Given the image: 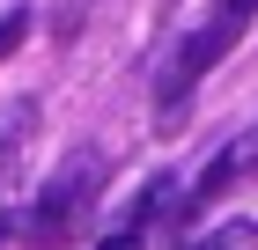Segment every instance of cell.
I'll list each match as a JSON object with an SVG mask.
<instances>
[{
	"label": "cell",
	"instance_id": "cell-1",
	"mask_svg": "<svg viewBox=\"0 0 258 250\" xmlns=\"http://www.w3.org/2000/svg\"><path fill=\"white\" fill-rule=\"evenodd\" d=\"M96 192H103V154H89V147L67 154L59 170H52V184L15 213V235H22V243H37V250L81 235V213H89V199H96Z\"/></svg>",
	"mask_w": 258,
	"mask_h": 250
},
{
	"label": "cell",
	"instance_id": "cell-2",
	"mask_svg": "<svg viewBox=\"0 0 258 250\" xmlns=\"http://www.w3.org/2000/svg\"><path fill=\"white\" fill-rule=\"evenodd\" d=\"M243 22H251V8H243V0H229V8H221V15L207 22V30H192V37H184L177 52H170V66H162V81H155L162 125H177V118H184V96L199 89V74H214V59H221L229 44L243 37Z\"/></svg>",
	"mask_w": 258,
	"mask_h": 250
},
{
	"label": "cell",
	"instance_id": "cell-3",
	"mask_svg": "<svg viewBox=\"0 0 258 250\" xmlns=\"http://www.w3.org/2000/svg\"><path fill=\"white\" fill-rule=\"evenodd\" d=\"M251 177H258V125H251V133H236L229 147L214 154V162H207V177H199L192 192H184V213H177V228H184V221H199V206L229 199L236 184H251Z\"/></svg>",
	"mask_w": 258,
	"mask_h": 250
},
{
	"label": "cell",
	"instance_id": "cell-4",
	"mask_svg": "<svg viewBox=\"0 0 258 250\" xmlns=\"http://www.w3.org/2000/svg\"><path fill=\"white\" fill-rule=\"evenodd\" d=\"M30 140H37V103H30V96L0 103V206H8V184H15V170H22V154H30Z\"/></svg>",
	"mask_w": 258,
	"mask_h": 250
},
{
	"label": "cell",
	"instance_id": "cell-5",
	"mask_svg": "<svg viewBox=\"0 0 258 250\" xmlns=\"http://www.w3.org/2000/svg\"><path fill=\"white\" fill-rule=\"evenodd\" d=\"M192 250H258V221H229V228H214L207 243H192Z\"/></svg>",
	"mask_w": 258,
	"mask_h": 250
},
{
	"label": "cell",
	"instance_id": "cell-6",
	"mask_svg": "<svg viewBox=\"0 0 258 250\" xmlns=\"http://www.w3.org/2000/svg\"><path fill=\"white\" fill-rule=\"evenodd\" d=\"M22 37H30V15H22V8H15V15H0V59L15 52V44H22Z\"/></svg>",
	"mask_w": 258,
	"mask_h": 250
},
{
	"label": "cell",
	"instance_id": "cell-7",
	"mask_svg": "<svg viewBox=\"0 0 258 250\" xmlns=\"http://www.w3.org/2000/svg\"><path fill=\"white\" fill-rule=\"evenodd\" d=\"M96 250H148V228H111Z\"/></svg>",
	"mask_w": 258,
	"mask_h": 250
},
{
	"label": "cell",
	"instance_id": "cell-8",
	"mask_svg": "<svg viewBox=\"0 0 258 250\" xmlns=\"http://www.w3.org/2000/svg\"><path fill=\"white\" fill-rule=\"evenodd\" d=\"M243 8H258V0H243Z\"/></svg>",
	"mask_w": 258,
	"mask_h": 250
}]
</instances>
